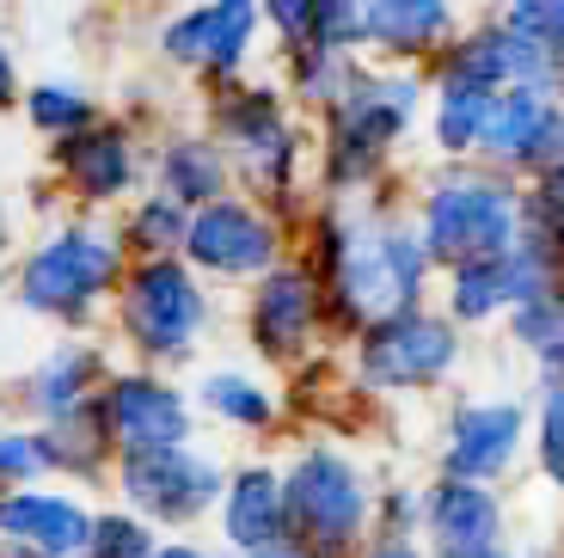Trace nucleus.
I'll return each instance as SVG.
<instances>
[{"label":"nucleus","instance_id":"obj_1","mask_svg":"<svg viewBox=\"0 0 564 558\" xmlns=\"http://www.w3.org/2000/svg\"><path fill=\"white\" fill-rule=\"evenodd\" d=\"M123 246L111 215L62 210L25 251L7 258V294L13 308L56 332H105L117 282H123Z\"/></svg>","mask_w":564,"mask_h":558},{"label":"nucleus","instance_id":"obj_2","mask_svg":"<svg viewBox=\"0 0 564 558\" xmlns=\"http://www.w3.org/2000/svg\"><path fill=\"white\" fill-rule=\"evenodd\" d=\"M215 320H221L215 289L184 265L178 251H166V258H129L111 308H105V344L123 363H148V368L178 375L184 363L203 356Z\"/></svg>","mask_w":564,"mask_h":558},{"label":"nucleus","instance_id":"obj_3","mask_svg":"<svg viewBox=\"0 0 564 558\" xmlns=\"http://www.w3.org/2000/svg\"><path fill=\"white\" fill-rule=\"evenodd\" d=\"M282 509H289V540L307 558H356L368 546L375 491L344 448L301 442L282 466Z\"/></svg>","mask_w":564,"mask_h":558},{"label":"nucleus","instance_id":"obj_4","mask_svg":"<svg viewBox=\"0 0 564 558\" xmlns=\"http://www.w3.org/2000/svg\"><path fill=\"white\" fill-rule=\"evenodd\" d=\"M423 105V86L411 74H375L356 68V81L325 105V148H319V179L332 196H350L375 179L381 154L405 141L411 117Z\"/></svg>","mask_w":564,"mask_h":558},{"label":"nucleus","instance_id":"obj_5","mask_svg":"<svg viewBox=\"0 0 564 558\" xmlns=\"http://www.w3.org/2000/svg\"><path fill=\"white\" fill-rule=\"evenodd\" d=\"M43 167H50V191H56L62 210L117 215L148 184V136H141V117L105 111L99 124L74 129L62 141H43Z\"/></svg>","mask_w":564,"mask_h":558},{"label":"nucleus","instance_id":"obj_6","mask_svg":"<svg viewBox=\"0 0 564 558\" xmlns=\"http://www.w3.org/2000/svg\"><path fill=\"white\" fill-rule=\"evenodd\" d=\"M221 454L203 442H172V448H141V454H117L111 461V491L123 509H135L148 528L160 534H191L215 516L221 497Z\"/></svg>","mask_w":564,"mask_h":558},{"label":"nucleus","instance_id":"obj_7","mask_svg":"<svg viewBox=\"0 0 564 558\" xmlns=\"http://www.w3.org/2000/svg\"><path fill=\"white\" fill-rule=\"evenodd\" d=\"M178 258L197 270L209 289H246L252 277H264L276 258H289V222L276 210H264L258 196L227 191L215 203H197L184 222Z\"/></svg>","mask_w":564,"mask_h":558},{"label":"nucleus","instance_id":"obj_8","mask_svg":"<svg viewBox=\"0 0 564 558\" xmlns=\"http://www.w3.org/2000/svg\"><path fill=\"white\" fill-rule=\"evenodd\" d=\"M93 423H99L111 454H141V448H172V442H197V405L191 387L166 368L148 363H123L117 356L99 380L93 399Z\"/></svg>","mask_w":564,"mask_h":558},{"label":"nucleus","instance_id":"obj_9","mask_svg":"<svg viewBox=\"0 0 564 558\" xmlns=\"http://www.w3.org/2000/svg\"><path fill=\"white\" fill-rule=\"evenodd\" d=\"M258 37H264V19H258V0H184L154 25V56L172 74L203 86L240 81L246 62L258 56Z\"/></svg>","mask_w":564,"mask_h":558},{"label":"nucleus","instance_id":"obj_10","mask_svg":"<svg viewBox=\"0 0 564 558\" xmlns=\"http://www.w3.org/2000/svg\"><path fill=\"white\" fill-rule=\"evenodd\" d=\"M332 313H325V282L307 258H276L264 277L246 282V301H240V332L246 350L270 368H289L301 363L313 344L325 337Z\"/></svg>","mask_w":564,"mask_h":558},{"label":"nucleus","instance_id":"obj_11","mask_svg":"<svg viewBox=\"0 0 564 558\" xmlns=\"http://www.w3.org/2000/svg\"><path fill=\"white\" fill-rule=\"evenodd\" d=\"M454 332L423 308H399L356 332V380L375 393H423L454 368Z\"/></svg>","mask_w":564,"mask_h":558},{"label":"nucleus","instance_id":"obj_12","mask_svg":"<svg viewBox=\"0 0 564 558\" xmlns=\"http://www.w3.org/2000/svg\"><path fill=\"white\" fill-rule=\"evenodd\" d=\"M111 363L117 356H111V344H105V332H56V344L13 380V393L0 399V411L13 405L19 418H31V423L86 418Z\"/></svg>","mask_w":564,"mask_h":558},{"label":"nucleus","instance_id":"obj_13","mask_svg":"<svg viewBox=\"0 0 564 558\" xmlns=\"http://www.w3.org/2000/svg\"><path fill=\"white\" fill-rule=\"evenodd\" d=\"M417 239L430 246L436 265H473L516 246V196L497 184H436L423 196Z\"/></svg>","mask_w":564,"mask_h":558},{"label":"nucleus","instance_id":"obj_14","mask_svg":"<svg viewBox=\"0 0 564 558\" xmlns=\"http://www.w3.org/2000/svg\"><path fill=\"white\" fill-rule=\"evenodd\" d=\"M93 509L99 503L86 491L56 485V479L13 485V491H0V540H19L43 558H74L86 546V534H93Z\"/></svg>","mask_w":564,"mask_h":558},{"label":"nucleus","instance_id":"obj_15","mask_svg":"<svg viewBox=\"0 0 564 558\" xmlns=\"http://www.w3.org/2000/svg\"><path fill=\"white\" fill-rule=\"evenodd\" d=\"M289 540V509H282V466L276 461H240L227 466L221 497H215V546L234 558L264 552Z\"/></svg>","mask_w":564,"mask_h":558},{"label":"nucleus","instance_id":"obj_16","mask_svg":"<svg viewBox=\"0 0 564 558\" xmlns=\"http://www.w3.org/2000/svg\"><path fill=\"white\" fill-rule=\"evenodd\" d=\"M148 184L184 210H197L234 191V160L203 124H160L148 141Z\"/></svg>","mask_w":564,"mask_h":558},{"label":"nucleus","instance_id":"obj_17","mask_svg":"<svg viewBox=\"0 0 564 558\" xmlns=\"http://www.w3.org/2000/svg\"><path fill=\"white\" fill-rule=\"evenodd\" d=\"M454 37V7L448 0H356V56H430Z\"/></svg>","mask_w":564,"mask_h":558},{"label":"nucleus","instance_id":"obj_18","mask_svg":"<svg viewBox=\"0 0 564 558\" xmlns=\"http://www.w3.org/2000/svg\"><path fill=\"white\" fill-rule=\"evenodd\" d=\"M191 405H197V418L221 423L234 436H252V442L282 423V393L252 368H227V363H209L191 380Z\"/></svg>","mask_w":564,"mask_h":558},{"label":"nucleus","instance_id":"obj_19","mask_svg":"<svg viewBox=\"0 0 564 558\" xmlns=\"http://www.w3.org/2000/svg\"><path fill=\"white\" fill-rule=\"evenodd\" d=\"M423 534L442 558L497 546V497L479 479H442L423 491Z\"/></svg>","mask_w":564,"mask_h":558},{"label":"nucleus","instance_id":"obj_20","mask_svg":"<svg viewBox=\"0 0 564 558\" xmlns=\"http://www.w3.org/2000/svg\"><path fill=\"white\" fill-rule=\"evenodd\" d=\"M522 442V405H466L448 436V479H497Z\"/></svg>","mask_w":564,"mask_h":558},{"label":"nucleus","instance_id":"obj_21","mask_svg":"<svg viewBox=\"0 0 564 558\" xmlns=\"http://www.w3.org/2000/svg\"><path fill=\"white\" fill-rule=\"evenodd\" d=\"M19 117H25V129L37 141H62V136H74V129L99 124L105 105H99V93H93L86 81L50 74V81H25V93H19Z\"/></svg>","mask_w":564,"mask_h":558},{"label":"nucleus","instance_id":"obj_22","mask_svg":"<svg viewBox=\"0 0 564 558\" xmlns=\"http://www.w3.org/2000/svg\"><path fill=\"white\" fill-rule=\"evenodd\" d=\"M184 222H191V210L172 203L166 191H154V184H141L123 210L111 215L123 258H166V251H178L184 246Z\"/></svg>","mask_w":564,"mask_h":558},{"label":"nucleus","instance_id":"obj_23","mask_svg":"<svg viewBox=\"0 0 564 558\" xmlns=\"http://www.w3.org/2000/svg\"><path fill=\"white\" fill-rule=\"evenodd\" d=\"M356 68H362V56H356V50H338V43H319V37L282 43V93H295L313 111H325V105L356 81Z\"/></svg>","mask_w":564,"mask_h":558},{"label":"nucleus","instance_id":"obj_24","mask_svg":"<svg viewBox=\"0 0 564 558\" xmlns=\"http://www.w3.org/2000/svg\"><path fill=\"white\" fill-rule=\"evenodd\" d=\"M43 442H50V466H56V485L74 491H111V448H105L93 411L86 418H62V423H43Z\"/></svg>","mask_w":564,"mask_h":558},{"label":"nucleus","instance_id":"obj_25","mask_svg":"<svg viewBox=\"0 0 564 558\" xmlns=\"http://www.w3.org/2000/svg\"><path fill=\"white\" fill-rule=\"evenodd\" d=\"M154 546H160V528H148L135 509L105 497L93 509V534H86V546L74 558H154Z\"/></svg>","mask_w":564,"mask_h":558},{"label":"nucleus","instance_id":"obj_26","mask_svg":"<svg viewBox=\"0 0 564 558\" xmlns=\"http://www.w3.org/2000/svg\"><path fill=\"white\" fill-rule=\"evenodd\" d=\"M43 479H56V466H50V442H43V423L0 418V491L43 485Z\"/></svg>","mask_w":564,"mask_h":558},{"label":"nucleus","instance_id":"obj_27","mask_svg":"<svg viewBox=\"0 0 564 558\" xmlns=\"http://www.w3.org/2000/svg\"><path fill=\"white\" fill-rule=\"evenodd\" d=\"M485 105H491V93H479V86H436V124H430L436 148H448V154L479 148Z\"/></svg>","mask_w":564,"mask_h":558},{"label":"nucleus","instance_id":"obj_28","mask_svg":"<svg viewBox=\"0 0 564 558\" xmlns=\"http://www.w3.org/2000/svg\"><path fill=\"white\" fill-rule=\"evenodd\" d=\"M258 19L270 25V37L282 43H307L313 37V19H319V0H258Z\"/></svg>","mask_w":564,"mask_h":558},{"label":"nucleus","instance_id":"obj_29","mask_svg":"<svg viewBox=\"0 0 564 558\" xmlns=\"http://www.w3.org/2000/svg\"><path fill=\"white\" fill-rule=\"evenodd\" d=\"M546 473L564 479V393L546 399Z\"/></svg>","mask_w":564,"mask_h":558},{"label":"nucleus","instance_id":"obj_30","mask_svg":"<svg viewBox=\"0 0 564 558\" xmlns=\"http://www.w3.org/2000/svg\"><path fill=\"white\" fill-rule=\"evenodd\" d=\"M19 93H25V74H19L13 43L0 37V117H7V111H19Z\"/></svg>","mask_w":564,"mask_h":558},{"label":"nucleus","instance_id":"obj_31","mask_svg":"<svg viewBox=\"0 0 564 558\" xmlns=\"http://www.w3.org/2000/svg\"><path fill=\"white\" fill-rule=\"evenodd\" d=\"M154 558H234V552H221V546H203V540H191V534H160Z\"/></svg>","mask_w":564,"mask_h":558},{"label":"nucleus","instance_id":"obj_32","mask_svg":"<svg viewBox=\"0 0 564 558\" xmlns=\"http://www.w3.org/2000/svg\"><path fill=\"white\" fill-rule=\"evenodd\" d=\"M356 558H423V552H417L411 540H368Z\"/></svg>","mask_w":564,"mask_h":558},{"label":"nucleus","instance_id":"obj_33","mask_svg":"<svg viewBox=\"0 0 564 558\" xmlns=\"http://www.w3.org/2000/svg\"><path fill=\"white\" fill-rule=\"evenodd\" d=\"M19 251V227H13V203H7V196H0V265H7V258H13Z\"/></svg>","mask_w":564,"mask_h":558},{"label":"nucleus","instance_id":"obj_34","mask_svg":"<svg viewBox=\"0 0 564 558\" xmlns=\"http://www.w3.org/2000/svg\"><path fill=\"white\" fill-rule=\"evenodd\" d=\"M0 558H43V552H31V546H19V540H0Z\"/></svg>","mask_w":564,"mask_h":558},{"label":"nucleus","instance_id":"obj_35","mask_svg":"<svg viewBox=\"0 0 564 558\" xmlns=\"http://www.w3.org/2000/svg\"><path fill=\"white\" fill-rule=\"evenodd\" d=\"M460 558H509V552H497V546H479V552H460Z\"/></svg>","mask_w":564,"mask_h":558},{"label":"nucleus","instance_id":"obj_36","mask_svg":"<svg viewBox=\"0 0 564 558\" xmlns=\"http://www.w3.org/2000/svg\"><path fill=\"white\" fill-rule=\"evenodd\" d=\"M0 270H7V265H0Z\"/></svg>","mask_w":564,"mask_h":558}]
</instances>
